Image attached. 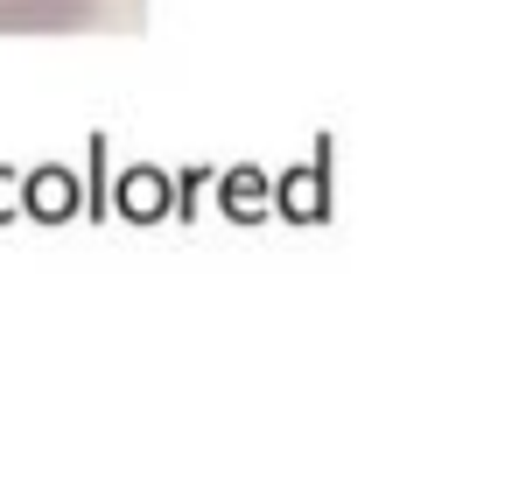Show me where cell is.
Listing matches in <instances>:
<instances>
[{"instance_id":"6da1fadb","label":"cell","mask_w":512,"mask_h":498,"mask_svg":"<svg viewBox=\"0 0 512 498\" xmlns=\"http://www.w3.org/2000/svg\"><path fill=\"white\" fill-rule=\"evenodd\" d=\"M106 0H0V36H85Z\"/></svg>"}]
</instances>
